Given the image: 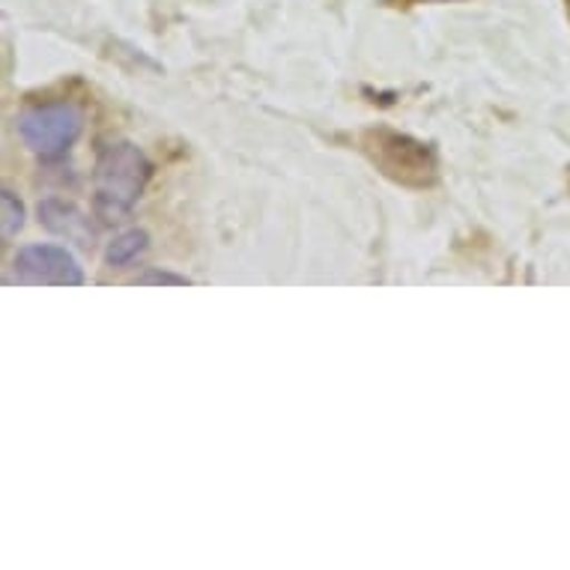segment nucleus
I'll list each match as a JSON object with an SVG mask.
<instances>
[{
	"instance_id": "f257e3e1",
	"label": "nucleus",
	"mask_w": 570,
	"mask_h": 570,
	"mask_svg": "<svg viewBox=\"0 0 570 570\" xmlns=\"http://www.w3.org/2000/svg\"><path fill=\"white\" fill-rule=\"evenodd\" d=\"M150 179V161L131 144L105 147L96 161V213L105 222H120L131 213Z\"/></svg>"
},
{
	"instance_id": "f03ea898",
	"label": "nucleus",
	"mask_w": 570,
	"mask_h": 570,
	"mask_svg": "<svg viewBox=\"0 0 570 570\" xmlns=\"http://www.w3.org/2000/svg\"><path fill=\"white\" fill-rule=\"evenodd\" d=\"M365 153L374 165L383 168L385 177L397 179L403 186H431L436 177V156L428 144L397 135L392 129L365 131Z\"/></svg>"
},
{
	"instance_id": "7ed1b4c3",
	"label": "nucleus",
	"mask_w": 570,
	"mask_h": 570,
	"mask_svg": "<svg viewBox=\"0 0 570 570\" xmlns=\"http://www.w3.org/2000/svg\"><path fill=\"white\" fill-rule=\"evenodd\" d=\"M85 129V117L72 105H42L33 111L21 114L19 131L24 144L39 156H60L78 140Z\"/></svg>"
},
{
	"instance_id": "20e7f679",
	"label": "nucleus",
	"mask_w": 570,
	"mask_h": 570,
	"mask_svg": "<svg viewBox=\"0 0 570 570\" xmlns=\"http://www.w3.org/2000/svg\"><path fill=\"white\" fill-rule=\"evenodd\" d=\"M16 278L24 284H60V287H78L85 284V272L76 257L57 248V245H30L16 257Z\"/></svg>"
},
{
	"instance_id": "39448f33",
	"label": "nucleus",
	"mask_w": 570,
	"mask_h": 570,
	"mask_svg": "<svg viewBox=\"0 0 570 570\" xmlns=\"http://www.w3.org/2000/svg\"><path fill=\"white\" fill-rule=\"evenodd\" d=\"M39 218L48 230L66 236V239H76V243L87 245L94 239V230L87 225V218L81 213H76L72 206L60 204V200H46L39 206Z\"/></svg>"
},
{
	"instance_id": "423d86ee",
	"label": "nucleus",
	"mask_w": 570,
	"mask_h": 570,
	"mask_svg": "<svg viewBox=\"0 0 570 570\" xmlns=\"http://www.w3.org/2000/svg\"><path fill=\"white\" fill-rule=\"evenodd\" d=\"M147 248V234L144 230H129L120 239H114L108 248V263L111 266H126V263L138 261V254Z\"/></svg>"
},
{
	"instance_id": "0eeeda50",
	"label": "nucleus",
	"mask_w": 570,
	"mask_h": 570,
	"mask_svg": "<svg viewBox=\"0 0 570 570\" xmlns=\"http://www.w3.org/2000/svg\"><path fill=\"white\" fill-rule=\"evenodd\" d=\"M21 225H24V209H21V204L16 200V195L3 191V236H7V239L16 236L21 230Z\"/></svg>"
},
{
	"instance_id": "6e6552de",
	"label": "nucleus",
	"mask_w": 570,
	"mask_h": 570,
	"mask_svg": "<svg viewBox=\"0 0 570 570\" xmlns=\"http://www.w3.org/2000/svg\"><path fill=\"white\" fill-rule=\"evenodd\" d=\"M140 284H188V281L179 278V275H168V272H150L140 278Z\"/></svg>"
},
{
	"instance_id": "1a4fd4ad",
	"label": "nucleus",
	"mask_w": 570,
	"mask_h": 570,
	"mask_svg": "<svg viewBox=\"0 0 570 570\" xmlns=\"http://www.w3.org/2000/svg\"><path fill=\"white\" fill-rule=\"evenodd\" d=\"M412 3H419V0H412Z\"/></svg>"
}]
</instances>
